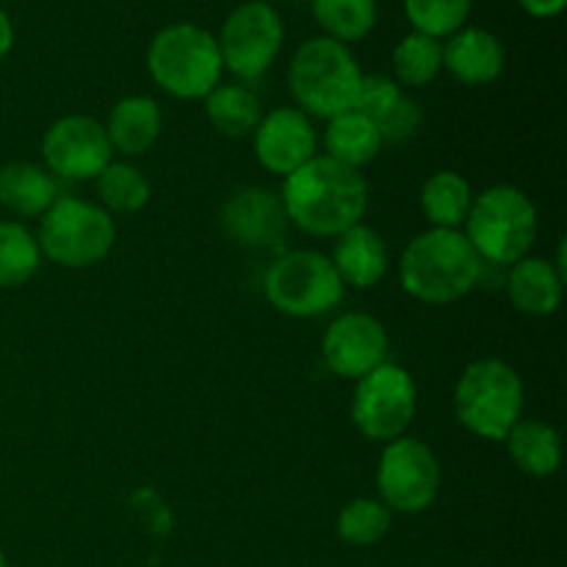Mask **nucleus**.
Listing matches in <instances>:
<instances>
[{"instance_id": "nucleus-1", "label": "nucleus", "mask_w": 567, "mask_h": 567, "mask_svg": "<svg viewBox=\"0 0 567 567\" xmlns=\"http://www.w3.org/2000/svg\"><path fill=\"white\" fill-rule=\"evenodd\" d=\"M291 225L308 236H341L369 210V183L360 169L316 155L286 177L280 194Z\"/></svg>"}, {"instance_id": "nucleus-2", "label": "nucleus", "mask_w": 567, "mask_h": 567, "mask_svg": "<svg viewBox=\"0 0 567 567\" xmlns=\"http://www.w3.org/2000/svg\"><path fill=\"white\" fill-rule=\"evenodd\" d=\"M482 266L485 264L463 230L430 227L404 247L399 280L419 302L449 305L474 291L482 280Z\"/></svg>"}, {"instance_id": "nucleus-3", "label": "nucleus", "mask_w": 567, "mask_h": 567, "mask_svg": "<svg viewBox=\"0 0 567 567\" xmlns=\"http://www.w3.org/2000/svg\"><path fill=\"white\" fill-rule=\"evenodd\" d=\"M360 83L363 72L352 50L330 37L308 39L288 66V86L299 111L319 120H332L352 111Z\"/></svg>"}, {"instance_id": "nucleus-4", "label": "nucleus", "mask_w": 567, "mask_h": 567, "mask_svg": "<svg viewBox=\"0 0 567 567\" xmlns=\"http://www.w3.org/2000/svg\"><path fill=\"white\" fill-rule=\"evenodd\" d=\"M147 70L172 97L205 100L219 86L225 64L214 33L194 22H175L161 28L150 42Z\"/></svg>"}, {"instance_id": "nucleus-5", "label": "nucleus", "mask_w": 567, "mask_h": 567, "mask_svg": "<svg viewBox=\"0 0 567 567\" xmlns=\"http://www.w3.org/2000/svg\"><path fill=\"white\" fill-rule=\"evenodd\" d=\"M465 238L482 264L513 266L526 258L537 238V208L515 186H491L474 197L465 219Z\"/></svg>"}, {"instance_id": "nucleus-6", "label": "nucleus", "mask_w": 567, "mask_h": 567, "mask_svg": "<svg viewBox=\"0 0 567 567\" xmlns=\"http://www.w3.org/2000/svg\"><path fill=\"white\" fill-rule=\"evenodd\" d=\"M460 424L485 441H504L524 413V382L498 358L471 363L454 388Z\"/></svg>"}, {"instance_id": "nucleus-7", "label": "nucleus", "mask_w": 567, "mask_h": 567, "mask_svg": "<svg viewBox=\"0 0 567 567\" xmlns=\"http://www.w3.org/2000/svg\"><path fill=\"white\" fill-rule=\"evenodd\" d=\"M116 225L109 210L81 197H59L39 221V252L64 269H89L109 258Z\"/></svg>"}, {"instance_id": "nucleus-8", "label": "nucleus", "mask_w": 567, "mask_h": 567, "mask_svg": "<svg viewBox=\"0 0 567 567\" xmlns=\"http://www.w3.org/2000/svg\"><path fill=\"white\" fill-rule=\"evenodd\" d=\"M343 282L327 255L313 249H293L280 255L264 277V291L271 308L291 319H316L343 299Z\"/></svg>"}, {"instance_id": "nucleus-9", "label": "nucleus", "mask_w": 567, "mask_h": 567, "mask_svg": "<svg viewBox=\"0 0 567 567\" xmlns=\"http://www.w3.org/2000/svg\"><path fill=\"white\" fill-rule=\"evenodd\" d=\"M419 410L415 382L402 365L382 363L360 377L352 396V421L369 441L391 443L408 432Z\"/></svg>"}, {"instance_id": "nucleus-10", "label": "nucleus", "mask_w": 567, "mask_h": 567, "mask_svg": "<svg viewBox=\"0 0 567 567\" xmlns=\"http://www.w3.org/2000/svg\"><path fill=\"white\" fill-rule=\"evenodd\" d=\"M377 487L393 513H424L441 493V463L424 441L402 435L382 449Z\"/></svg>"}, {"instance_id": "nucleus-11", "label": "nucleus", "mask_w": 567, "mask_h": 567, "mask_svg": "<svg viewBox=\"0 0 567 567\" xmlns=\"http://www.w3.org/2000/svg\"><path fill=\"white\" fill-rule=\"evenodd\" d=\"M282 37L286 31H282V20L275 6L266 0L241 3L227 17L219 39H216L221 64L244 81H258L275 64L282 48Z\"/></svg>"}, {"instance_id": "nucleus-12", "label": "nucleus", "mask_w": 567, "mask_h": 567, "mask_svg": "<svg viewBox=\"0 0 567 567\" xmlns=\"http://www.w3.org/2000/svg\"><path fill=\"white\" fill-rule=\"evenodd\" d=\"M42 155L50 175L61 181H94L111 164L114 150L103 122L70 114L48 127L42 138Z\"/></svg>"}, {"instance_id": "nucleus-13", "label": "nucleus", "mask_w": 567, "mask_h": 567, "mask_svg": "<svg viewBox=\"0 0 567 567\" xmlns=\"http://www.w3.org/2000/svg\"><path fill=\"white\" fill-rule=\"evenodd\" d=\"M321 352L332 374L358 382L377 365L388 363V332L374 316L343 313L327 327Z\"/></svg>"}, {"instance_id": "nucleus-14", "label": "nucleus", "mask_w": 567, "mask_h": 567, "mask_svg": "<svg viewBox=\"0 0 567 567\" xmlns=\"http://www.w3.org/2000/svg\"><path fill=\"white\" fill-rule=\"evenodd\" d=\"M219 225L238 247L277 249L288 238L291 221H288L280 194L249 186L225 199L219 210Z\"/></svg>"}, {"instance_id": "nucleus-15", "label": "nucleus", "mask_w": 567, "mask_h": 567, "mask_svg": "<svg viewBox=\"0 0 567 567\" xmlns=\"http://www.w3.org/2000/svg\"><path fill=\"white\" fill-rule=\"evenodd\" d=\"M255 155L260 166L288 177L316 158V131L299 109H275L255 127Z\"/></svg>"}, {"instance_id": "nucleus-16", "label": "nucleus", "mask_w": 567, "mask_h": 567, "mask_svg": "<svg viewBox=\"0 0 567 567\" xmlns=\"http://www.w3.org/2000/svg\"><path fill=\"white\" fill-rule=\"evenodd\" d=\"M354 109L374 122L382 144L408 142L419 133L421 120H424L419 103H413L402 92V86L388 75H363Z\"/></svg>"}, {"instance_id": "nucleus-17", "label": "nucleus", "mask_w": 567, "mask_h": 567, "mask_svg": "<svg viewBox=\"0 0 567 567\" xmlns=\"http://www.w3.org/2000/svg\"><path fill=\"white\" fill-rule=\"evenodd\" d=\"M502 39L485 28H460L443 44V70L452 72L460 83L485 86L493 83L504 70Z\"/></svg>"}, {"instance_id": "nucleus-18", "label": "nucleus", "mask_w": 567, "mask_h": 567, "mask_svg": "<svg viewBox=\"0 0 567 567\" xmlns=\"http://www.w3.org/2000/svg\"><path fill=\"white\" fill-rule=\"evenodd\" d=\"M332 266L343 286H352L365 291L374 288L388 275V247L380 233L369 225H354L336 236L332 249Z\"/></svg>"}, {"instance_id": "nucleus-19", "label": "nucleus", "mask_w": 567, "mask_h": 567, "mask_svg": "<svg viewBox=\"0 0 567 567\" xmlns=\"http://www.w3.org/2000/svg\"><path fill=\"white\" fill-rule=\"evenodd\" d=\"M563 282L557 266L543 258H520L509 266L507 297L526 316H551L563 302Z\"/></svg>"}, {"instance_id": "nucleus-20", "label": "nucleus", "mask_w": 567, "mask_h": 567, "mask_svg": "<svg viewBox=\"0 0 567 567\" xmlns=\"http://www.w3.org/2000/svg\"><path fill=\"white\" fill-rule=\"evenodd\" d=\"M161 125H164L161 105L144 94H131L111 109L105 133H109L111 150L136 158L158 142Z\"/></svg>"}, {"instance_id": "nucleus-21", "label": "nucleus", "mask_w": 567, "mask_h": 567, "mask_svg": "<svg viewBox=\"0 0 567 567\" xmlns=\"http://www.w3.org/2000/svg\"><path fill=\"white\" fill-rule=\"evenodd\" d=\"M59 199L55 177L28 161L0 166V205L11 214L42 216Z\"/></svg>"}, {"instance_id": "nucleus-22", "label": "nucleus", "mask_w": 567, "mask_h": 567, "mask_svg": "<svg viewBox=\"0 0 567 567\" xmlns=\"http://www.w3.org/2000/svg\"><path fill=\"white\" fill-rule=\"evenodd\" d=\"M504 443L513 463L529 476H551L563 463V437L546 421L520 419Z\"/></svg>"}, {"instance_id": "nucleus-23", "label": "nucleus", "mask_w": 567, "mask_h": 567, "mask_svg": "<svg viewBox=\"0 0 567 567\" xmlns=\"http://www.w3.org/2000/svg\"><path fill=\"white\" fill-rule=\"evenodd\" d=\"M324 147L327 158L360 169V166L371 164L385 144H382V136L374 122L365 114H360L358 109H352L347 114L327 120Z\"/></svg>"}, {"instance_id": "nucleus-24", "label": "nucleus", "mask_w": 567, "mask_h": 567, "mask_svg": "<svg viewBox=\"0 0 567 567\" xmlns=\"http://www.w3.org/2000/svg\"><path fill=\"white\" fill-rule=\"evenodd\" d=\"M474 192L463 175L452 169L435 172L421 186V210L437 230H460L468 219Z\"/></svg>"}, {"instance_id": "nucleus-25", "label": "nucleus", "mask_w": 567, "mask_h": 567, "mask_svg": "<svg viewBox=\"0 0 567 567\" xmlns=\"http://www.w3.org/2000/svg\"><path fill=\"white\" fill-rule=\"evenodd\" d=\"M205 114L221 136L241 138L255 133L264 109H260L258 94L244 83H219L205 97Z\"/></svg>"}, {"instance_id": "nucleus-26", "label": "nucleus", "mask_w": 567, "mask_h": 567, "mask_svg": "<svg viewBox=\"0 0 567 567\" xmlns=\"http://www.w3.org/2000/svg\"><path fill=\"white\" fill-rule=\"evenodd\" d=\"M313 17L336 42H358L377 25V0H313Z\"/></svg>"}, {"instance_id": "nucleus-27", "label": "nucleus", "mask_w": 567, "mask_h": 567, "mask_svg": "<svg viewBox=\"0 0 567 567\" xmlns=\"http://www.w3.org/2000/svg\"><path fill=\"white\" fill-rule=\"evenodd\" d=\"M391 61L396 83H404V86H426L443 70V44L441 39H432L426 33L413 31L393 48Z\"/></svg>"}, {"instance_id": "nucleus-28", "label": "nucleus", "mask_w": 567, "mask_h": 567, "mask_svg": "<svg viewBox=\"0 0 567 567\" xmlns=\"http://www.w3.org/2000/svg\"><path fill=\"white\" fill-rule=\"evenodd\" d=\"M97 197L109 214H136L150 203V183L133 164H109L97 177Z\"/></svg>"}, {"instance_id": "nucleus-29", "label": "nucleus", "mask_w": 567, "mask_h": 567, "mask_svg": "<svg viewBox=\"0 0 567 567\" xmlns=\"http://www.w3.org/2000/svg\"><path fill=\"white\" fill-rule=\"evenodd\" d=\"M42 264L37 236L20 221H0V288L31 280Z\"/></svg>"}, {"instance_id": "nucleus-30", "label": "nucleus", "mask_w": 567, "mask_h": 567, "mask_svg": "<svg viewBox=\"0 0 567 567\" xmlns=\"http://www.w3.org/2000/svg\"><path fill=\"white\" fill-rule=\"evenodd\" d=\"M336 532L349 546H377L391 532V509L380 498H354L338 515Z\"/></svg>"}, {"instance_id": "nucleus-31", "label": "nucleus", "mask_w": 567, "mask_h": 567, "mask_svg": "<svg viewBox=\"0 0 567 567\" xmlns=\"http://www.w3.org/2000/svg\"><path fill=\"white\" fill-rule=\"evenodd\" d=\"M410 25L432 39L457 33L471 14V0H404Z\"/></svg>"}, {"instance_id": "nucleus-32", "label": "nucleus", "mask_w": 567, "mask_h": 567, "mask_svg": "<svg viewBox=\"0 0 567 567\" xmlns=\"http://www.w3.org/2000/svg\"><path fill=\"white\" fill-rule=\"evenodd\" d=\"M524 6L526 14L540 17V20H548V17H557L559 11L565 9L567 0H518Z\"/></svg>"}, {"instance_id": "nucleus-33", "label": "nucleus", "mask_w": 567, "mask_h": 567, "mask_svg": "<svg viewBox=\"0 0 567 567\" xmlns=\"http://www.w3.org/2000/svg\"><path fill=\"white\" fill-rule=\"evenodd\" d=\"M11 44H14V25H11V17L0 9V61L9 55Z\"/></svg>"}, {"instance_id": "nucleus-34", "label": "nucleus", "mask_w": 567, "mask_h": 567, "mask_svg": "<svg viewBox=\"0 0 567 567\" xmlns=\"http://www.w3.org/2000/svg\"><path fill=\"white\" fill-rule=\"evenodd\" d=\"M0 567H6V554H3V548H0Z\"/></svg>"}]
</instances>
